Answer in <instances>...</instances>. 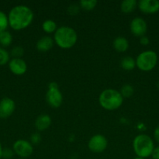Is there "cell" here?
Masks as SVG:
<instances>
[{"label":"cell","instance_id":"14","mask_svg":"<svg viewBox=\"0 0 159 159\" xmlns=\"http://www.w3.org/2000/svg\"><path fill=\"white\" fill-rule=\"evenodd\" d=\"M54 43V39L51 38L49 36H44L37 40L36 43V48L37 51L40 52H47L53 48Z\"/></svg>","mask_w":159,"mask_h":159},{"label":"cell","instance_id":"13","mask_svg":"<svg viewBox=\"0 0 159 159\" xmlns=\"http://www.w3.org/2000/svg\"><path fill=\"white\" fill-rule=\"evenodd\" d=\"M51 124V116L48 114H41L36 118L34 127L38 131H45Z\"/></svg>","mask_w":159,"mask_h":159},{"label":"cell","instance_id":"4","mask_svg":"<svg viewBox=\"0 0 159 159\" xmlns=\"http://www.w3.org/2000/svg\"><path fill=\"white\" fill-rule=\"evenodd\" d=\"M123 96L119 91L113 89H107L101 93L99 96V103L106 110H115L123 103Z\"/></svg>","mask_w":159,"mask_h":159},{"label":"cell","instance_id":"34","mask_svg":"<svg viewBox=\"0 0 159 159\" xmlns=\"http://www.w3.org/2000/svg\"><path fill=\"white\" fill-rule=\"evenodd\" d=\"M20 159H22V158H20Z\"/></svg>","mask_w":159,"mask_h":159},{"label":"cell","instance_id":"10","mask_svg":"<svg viewBox=\"0 0 159 159\" xmlns=\"http://www.w3.org/2000/svg\"><path fill=\"white\" fill-rule=\"evenodd\" d=\"M16 103L13 99L9 97H5L0 101V118L7 119L14 113Z\"/></svg>","mask_w":159,"mask_h":159},{"label":"cell","instance_id":"26","mask_svg":"<svg viewBox=\"0 0 159 159\" xmlns=\"http://www.w3.org/2000/svg\"><path fill=\"white\" fill-rule=\"evenodd\" d=\"M41 141V136L38 132L32 134L31 136V144H38Z\"/></svg>","mask_w":159,"mask_h":159},{"label":"cell","instance_id":"12","mask_svg":"<svg viewBox=\"0 0 159 159\" xmlns=\"http://www.w3.org/2000/svg\"><path fill=\"white\" fill-rule=\"evenodd\" d=\"M8 64L11 72L16 75H22L25 74L27 70L26 61L22 58H12Z\"/></svg>","mask_w":159,"mask_h":159},{"label":"cell","instance_id":"5","mask_svg":"<svg viewBox=\"0 0 159 159\" xmlns=\"http://www.w3.org/2000/svg\"><path fill=\"white\" fill-rule=\"evenodd\" d=\"M158 57L155 51H145L138 54L136 59V65L143 71H150L157 65Z\"/></svg>","mask_w":159,"mask_h":159},{"label":"cell","instance_id":"15","mask_svg":"<svg viewBox=\"0 0 159 159\" xmlns=\"http://www.w3.org/2000/svg\"><path fill=\"white\" fill-rule=\"evenodd\" d=\"M129 41L124 37H118L113 41V47L115 51L118 52H126L129 48Z\"/></svg>","mask_w":159,"mask_h":159},{"label":"cell","instance_id":"20","mask_svg":"<svg viewBox=\"0 0 159 159\" xmlns=\"http://www.w3.org/2000/svg\"><path fill=\"white\" fill-rule=\"evenodd\" d=\"M98 4L96 0H81L79 2V6L81 9L86 11H90L94 9Z\"/></svg>","mask_w":159,"mask_h":159},{"label":"cell","instance_id":"21","mask_svg":"<svg viewBox=\"0 0 159 159\" xmlns=\"http://www.w3.org/2000/svg\"><path fill=\"white\" fill-rule=\"evenodd\" d=\"M120 93L123 96V98H128L130 97L133 95L134 93V88L132 85H129V84H126V85H123L120 89Z\"/></svg>","mask_w":159,"mask_h":159},{"label":"cell","instance_id":"2","mask_svg":"<svg viewBox=\"0 0 159 159\" xmlns=\"http://www.w3.org/2000/svg\"><path fill=\"white\" fill-rule=\"evenodd\" d=\"M54 41L59 48L69 49L76 44L77 41V34L73 28L62 26L57 28L54 33Z\"/></svg>","mask_w":159,"mask_h":159},{"label":"cell","instance_id":"28","mask_svg":"<svg viewBox=\"0 0 159 159\" xmlns=\"http://www.w3.org/2000/svg\"><path fill=\"white\" fill-rule=\"evenodd\" d=\"M140 44L143 45V46H147L150 43L149 38L147 36H143V37H140Z\"/></svg>","mask_w":159,"mask_h":159},{"label":"cell","instance_id":"1","mask_svg":"<svg viewBox=\"0 0 159 159\" xmlns=\"http://www.w3.org/2000/svg\"><path fill=\"white\" fill-rule=\"evenodd\" d=\"M34 20V12L25 5H18L11 9L8 14L9 26L15 30L28 27Z\"/></svg>","mask_w":159,"mask_h":159},{"label":"cell","instance_id":"24","mask_svg":"<svg viewBox=\"0 0 159 159\" xmlns=\"http://www.w3.org/2000/svg\"><path fill=\"white\" fill-rule=\"evenodd\" d=\"M23 54L24 49L21 46H16L11 50V55L13 57V58H21Z\"/></svg>","mask_w":159,"mask_h":159},{"label":"cell","instance_id":"23","mask_svg":"<svg viewBox=\"0 0 159 159\" xmlns=\"http://www.w3.org/2000/svg\"><path fill=\"white\" fill-rule=\"evenodd\" d=\"M9 26L8 16L4 12L0 10V32L5 31Z\"/></svg>","mask_w":159,"mask_h":159},{"label":"cell","instance_id":"30","mask_svg":"<svg viewBox=\"0 0 159 159\" xmlns=\"http://www.w3.org/2000/svg\"><path fill=\"white\" fill-rule=\"evenodd\" d=\"M154 138L157 143H159V124L154 130Z\"/></svg>","mask_w":159,"mask_h":159},{"label":"cell","instance_id":"32","mask_svg":"<svg viewBox=\"0 0 159 159\" xmlns=\"http://www.w3.org/2000/svg\"><path fill=\"white\" fill-rule=\"evenodd\" d=\"M133 159H144V158H140V157H136V158H134Z\"/></svg>","mask_w":159,"mask_h":159},{"label":"cell","instance_id":"29","mask_svg":"<svg viewBox=\"0 0 159 159\" xmlns=\"http://www.w3.org/2000/svg\"><path fill=\"white\" fill-rule=\"evenodd\" d=\"M151 157H152V159H159V146L154 147Z\"/></svg>","mask_w":159,"mask_h":159},{"label":"cell","instance_id":"19","mask_svg":"<svg viewBox=\"0 0 159 159\" xmlns=\"http://www.w3.org/2000/svg\"><path fill=\"white\" fill-rule=\"evenodd\" d=\"M42 29L47 34H52L57 30V24L52 20H46L42 23Z\"/></svg>","mask_w":159,"mask_h":159},{"label":"cell","instance_id":"3","mask_svg":"<svg viewBox=\"0 0 159 159\" xmlns=\"http://www.w3.org/2000/svg\"><path fill=\"white\" fill-rule=\"evenodd\" d=\"M132 148L137 157L145 159L152 155L154 149V141L149 135L140 134L134 138L132 141Z\"/></svg>","mask_w":159,"mask_h":159},{"label":"cell","instance_id":"27","mask_svg":"<svg viewBox=\"0 0 159 159\" xmlns=\"http://www.w3.org/2000/svg\"><path fill=\"white\" fill-rule=\"evenodd\" d=\"M80 6L77 4H71L69 6L68 9H67V11H68L70 15H76V14L78 13L79 12V9H80Z\"/></svg>","mask_w":159,"mask_h":159},{"label":"cell","instance_id":"31","mask_svg":"<svg viewBox=\"0 0 159 159\" xmlns=\"http://www.w3.org/2000/svg\"><path fill=\"white\" fill-rule=\"evenodd\" d=\"M2 150H3V148H2V147L1 144H0V159L2 158Z\"/></svg>","mask_w":159,"mask_h":159},{"label":"cell","instance_id":"33","mask_svg":"<svg viewBox=\"0 0 159 159\" xmlns=\"http://www.w3.org/2000/svg\"><path fill=\"white\" fill-rule=\"evenodd\" d=\"M157 88L159 89V81H158V82H157Z\"/></svg>","mask_w":159,"mask_h":159},{"label":"cell","instance_id":"11","mask_svg":"<svg viewBox=\"0 0 159 159\" xmlns=\"http://www.w3.org/2000/svg\"><path fill=\"white\" fill-rule=\"evenodd\" d=\"M137 7L144 14H155L159 11L158 0H140Z\"/></svg>","mask_w":159,"mask_h":159},{"label":"cell","instance_id":"18","mask_svg":"<svg viewBox=\"0 0 159 159\" xmlns=\"http://www.w3.org/2000/svg\"><path fill=\"white\" fill-rule=\"evenodd\" d=\"M12 42V36L9 31L0 32V44L2 47H9Z\"/></svg>","mask_w":159,"mask_h":159},{"label":"cell","instance_id":"9","mask_svg":"<svg viewBox=\"0 0 159 159\" xmlns=\"http://www.w3.org/2000/svg\"><path fill=\"white\" fill-rule=\"evenodd\" d=\"M130 31L135 37H141L145 36L147 31V23L141 17H135L129 25Z\"/></svg>","mask_w":159,"mask_h":159},{"label":"cell","instance_id":"7","mask_svg":"<svg viewBox=\"0 0 159 159\" xmlns=\"http://www.w3.org/2000/svg\"><path fill=\"white\" fill-rule=\"evenodd\" d=\"M12 150L20 158H26L31 156L34 152V148L31 143L26 140L20 139L16 141L12 145Z\"/></svg>","mask_w":159,"mask_h":159},{"label":"cell","instance_id":"6","mask_svg":"<svg viewBox=\"0 0 159 159\" xmlns=\"http://www.w3.org/2000/svg\"><path fill=\"white\" fill-rule=\"evenodd\" d=\"M45 99L47 103L52 108H59L61 107L63 96L56 82H51L48 84Z\"/></svg>","mask_w":159,"mask_h":159},{"label":"cell","instance_id":"22","mask_svg":"<svg viewBox=\"0 0 159 159\" xmlns=\"http://www.w3.org/2000/svg\"><path fill=\"white\" fill-rule=\"evenodd\" d=\"M10 61V55L9 52L2 47H0V66L8 64Z\"/></svg>","mask_w":159,"mask_h":159},{"label":"cell","instance_id":"25","mask_svg":"<svg viewBox=\"0 0 159 159\" xmlns=\"http://www.w3.org/2000/svg\"><path fill=\"white\" fill-rule=\"evenodd\" d=\"M14 152L12 149L6 148H3L2 150V158L4 159H11L13 157Z\"/></svg>","mask_w":159,"mask_h":159},{"label":"cell","instance_id":"8","mask_svg":"<svg viewBox=\"0 0 159 159\" xmlns=\"http://www.w3.org/2000/svg\"><path fill=\"white\" fill-rule=\"evenodd\" d=\"M88 148L94 153H101L108 146V141L102 134H95L90 138L88 141Z\"/></svg>","mask_w":159,"mask_h":159},{"label":"cell","instance_id":"16","mask_svg":"<svg viewBox=\"0 0 159 159\" xmlns=\"http://www.w3.org/2000/svg\"><path fill=\"white\" fill-rule=\"evenodd\" d=\"M137 2L136 0H124L121 2L120 9L123 13H130L137 8Z\"/></svg>","mask_w":159,"mask_h":159},{"label":"cell","instance_id":"17","mask_svg":"<svg viewBox=\"0 0 159 159\" xmlns=\"http://www.w3.org/2000/svg\"><path fill=\"white\" fill-rule=\"evenodd\" d=\"M120 65H121L122 68L126 71H132L137 66L136 60L130 56H126V57H123L120 61Z\"/></svg>","mask_w":159,"mask_h":159}]
</instances>
